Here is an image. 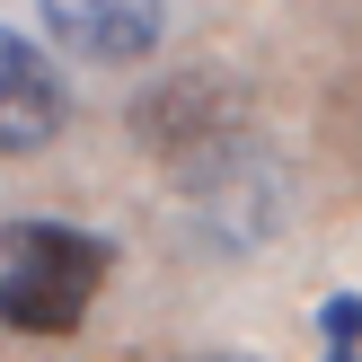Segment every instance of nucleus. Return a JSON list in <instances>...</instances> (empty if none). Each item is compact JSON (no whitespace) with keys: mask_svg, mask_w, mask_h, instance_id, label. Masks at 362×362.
<instances>
[{"mask_svg":"<svg viewBox=\"0 0 362 362\" xmlns=\"http://www.w3.org/2000/svg\"><path fill=\"white\" fill-rule=\"evenodd\" d=\"M106 283V247L62 221H18L0 239V327L18 336H71Z\"/></svg>","mask_w":362,"mask_h":362,"instance_id":"1","label":"nucleus"},{"mask_svg":"<svg viewBox=\"0 0 362 362\" xmlns=\"http://www.w3.org/2000/svg\"><path fill=\"white\" fill-rule=\"evenodd\" d=\"M168 27V0H45V35L80 62H141Z\"/></svg>","mask_w":362,"mask_h":362,"instance_id":"3","label":"nucleus"},{"mask_svg":"<svg viewBox=\"0 0 362 362\" xmlns=\"http://www.w3.org/2000/svg\"><path fill=\"white\" fill-rule=\"evenodd\" d=\"M71 98H62V71L27 45V35L0 27V159H27L62 133Z\"/></svg>","mask_w":362,"mask_h":362,"instance_id":"2","label":"nucleus"}]
</instances>
